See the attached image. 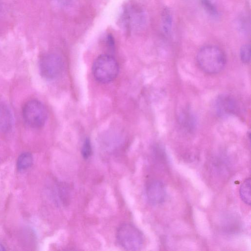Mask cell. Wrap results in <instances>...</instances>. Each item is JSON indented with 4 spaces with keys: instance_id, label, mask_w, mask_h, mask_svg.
I'll list each match as a JSON object with an SVG mask.
<instances>
[{
    "instance_id": "6da1fadb",
    "label": "cell",
    "mask_w": 251,
    "mask_h": 251,
    "mask_svg": "<svg viewBox=\"0 0 251 251\" xmlns=\"http://www.w3.org/2000/svg\"><path fill=\"white\" fill-rule=\"evenodd\" d=\"M200 68L204 72L215 74L221 72L226 62V56L219 47L207 45L201 48L196 56Z\"/></svg>"
},
{
    "instance_id": "7a4b0ae2",
    "label": "cell",
    "mask_w": 251,
    "mask_h": 251,
    "mask_svg": "<svg viewBox=\"0 0 251 251\" xmlns=\"http://www.w3.org/2000/svg\"><path fill=\"white\" fill-rule=\"evenodd\" d=\"M119 67L116 59L108 54L99 55L94 61L92 67L94 77L99 82L107 83L117 76Z\"/></svg>"
},
{
    "instance_id": "3957f363",
    "label": "cell",
    "mask_w": 251,
    "mask_h": 251,
    "mask_svg": "<svg viewBox=\"0 0 251 251\" xmlns=\"http://www.w3.org/2000/svg\"><path fill=\"white\" fill-rule=\"evenodd\" d=\"M116 237L120 246L127 251L140 250L144 241L142 232L130 223L123 224L118 227Z\"/></svg>"
},
{
    "instance_id": "277c9868",
    "label": "cell",
    "mask_w": 251,
    "mask_h": 251,
    "mask_svg": "<svg viewBox=\"0 0 251 251\" xmlns=\"http://www.w3.org/2000/svg\"><path fill=\"white\" fill-rule=\"evenodd\" d=\"M23 119L26 124L33 128L44 126L47 119L46 107L40 101L32 100L27 101L23 109Z\"/></svg>"
},
{
    "instance_id": "5b68a950",
    "label": "cell",
    "mask_w": 251,
    "mask_h": 251,
    "mask_svg": "<svg viewBox=\"0 0 251 251\" xmlns=\"http://www.w3.org/2000/svg\"><path fill=\"white\" fill-rule=\"evenodd\" d=\"M61 58L54 53L43 55L39 61V70L41 75L48 79H53L60 75L63 70Z\"/></svg>"
},
{
    "instance_id": "8992f818",
    "label": "cell",
    "mask_w": 251,
    "mask_h": 251,
    "mask_svg": "<svg viewBox=\"0 0 251 251\" xmlns=\"http://www.w3.org/2000/svg\"><path fill=\"white\" fill-rule=\"evenodd\" d=\"M214 109L220 117H227L237 115L240 111V105L236 99L228 94H221L214 102Z\"/></svg>"
},
{
    "instance_id": "52a82bcc",
    "label": "cell",
    "mask_w": 251,
    "mask_h": 251,
    "mask_svg": "<svg viewBox=\"0 0 251 251\" xmlns=\"http://www.w3.org/2000/svg\"><path fill=\"white\" fill-rule=\"evenodd\" d=\"M146 195L148 201L152 205L163 203L166 195L164 184L157 179L150 181L146 187Z\"/></svg>"
},
{
    "instance_id": "ba28073f",
    "label": "cell",
    "mask_w": 251,
    "mask_h": 251,
    "mask_svg": "<svg viewBox=\"0 0 251 251\" xmlns=\"http://www.w3.org/2000/svg\"><path fill=\"white\" fill-rule=\"evenodd\" d=\"M178 121L180 126L186 131L191 132L197 126V120L194 114L188 109L182 110L178 115Z\"/></svg>"
},
{
    "instance_id": "9c48e42d",
    "label": "cell",
    "mask_w": 251,
    "mask_h": 251,
    "mask_svg": "<svg viewBox=\"0 0 251 251\" xmlns=\"http://www.w3.org/2000/svg\"><path fill=\"white\" fill-rule=\"evenodd\" d=\"M13 124V117L11 111L7 106L0 104V131H8Z\"/></svg>"
},
{
    "instance_id": "30bf717a",
    "label": "cell",
    "mask_w": 251,
    "mask_h": 251,
    "mask_svg": "<svg viewBox=\"0 0 251 251\" xmlns=\"http://www.w3.org/2000/svg\"><path fill=\"white\" fill-rule=\"evenodd\" d=\"M173 18L170 9L167 7L164 8L161 13V27L163 34L169 36L172 32Z\"/></svg>"
},
{
    "instance_id": "8fae6325",
    "label": "cell",
    "mask_w": 251,
    "mask_h": 251,
    "mask_svg": "<svg viewBox=\"0 0 251 251\" xmlns=\"http://www.w3.org/2000/svg\"><path fill=\"white\" fill-rule=\"evenodd\" d=\"M239 195L242 201L250 205L251 204V178H247L241 184L239 189Z\"/></svg>"
},
{
    "instance_id": "7c38bea8",
    "label": "cell",
    "mask_w": 251,
    "mask_h": 251,
    "mask_svg": "<svg viewBox=\"0 0 251 251\" xmlns=\"http://www.w3.org/2000/svg\"><path fill=\"white\" fill-rule=\"evenodd\" d=\"M33 162V157L30 152L22 153L18 158L17 166L19 170L24 171L29 168Z\"/></svg>"
},
{
    "instance_id": "4fadbf2b",
    "label": "cell",
    "mask_w": 251,
    "mask_h": 251,
    "mask_svg": "<svg viewBox=\"0 0 251 251\" xmlns=\"http://www.w3.org/2000/svg\"><path fill=\"white\" fill-rule=\"evenodd\" d=\"M201 5L205 11L213 17L218 16V8L213 0H201Z\"/></svg>"
},
{
    "instance_id": "5bb4252c",
    "label": "cell",
    "mask_w": 251,
    "mask_h": 251,
    "mask_svg": "<svg viewBox=\"0 0 251 251\" xmlns=\"http://www.w3.org/2000/svg\"><path fill=\"white\" fill-rule=\"evenodd\" d=\"M240 58L242 62L248 64L251 61V46L250 44H246L242 46L240 49Z\"/></svg>"
},
{
    "instance_id": "9a60e30c",
    "label": "cell",
    "mask_w": 251,
    "mask_h": 251,
    "mask_svg": "<svg viewBox=\"0 0 251 251\" xmlns=\"http://www.w3.org/2000/svg\"><path fill=\"white\" fill-rule=\"evenodd\" d=\"M92 148L90 140L88 138L85 139L81 148V154L84 159L89 158L92 155Z\"/></svg>"
},
{
    "instance_id": "2e32d148",
    "label": "cell",
    "mask_w": 251,
    "mask_h": 251,
    "mask_svg": "<svg viewBox=\"0 0 251 251\" xmlns=\"http://www.w3.org/2000/svg\"><path fill=\"white\" fill-rule=\"evenodd\" d=\"M153 152L155 157L159 162L165 163L167 156L164 148L160 145H156L153 149Z\"/></svg>"
},
{
    "instance_id": "e0dca14e",
    "label": "cell",
    "mask_w": 251,
    "mask_h": 251,
    "mask_svg": "<svg viewBox=\"0 0 251 251\" xmlns=\"http://www.w3.org/2000/svg\"><path fill=\"white\" fill-rule=\"evenodd\" d=\"M58 2H59L60 3H66V2H68L70 0H56Z\"/></svg>"
},
{
    "instance_id": "ac0fdd59",
    "label": "cell",
    "mask_w": 251,
    "mask_h": 251,
    "mask_svg": "<svg viewBox=\"0 0 251 251\" xmlns=\"http://www.w3.org/2000/svg\"><path fill=\"white\" fill-rule=\"evenodd\" d=\"M4 250L3 246L0 244V251H4Z\"/></svg>"
}]
</instances>
